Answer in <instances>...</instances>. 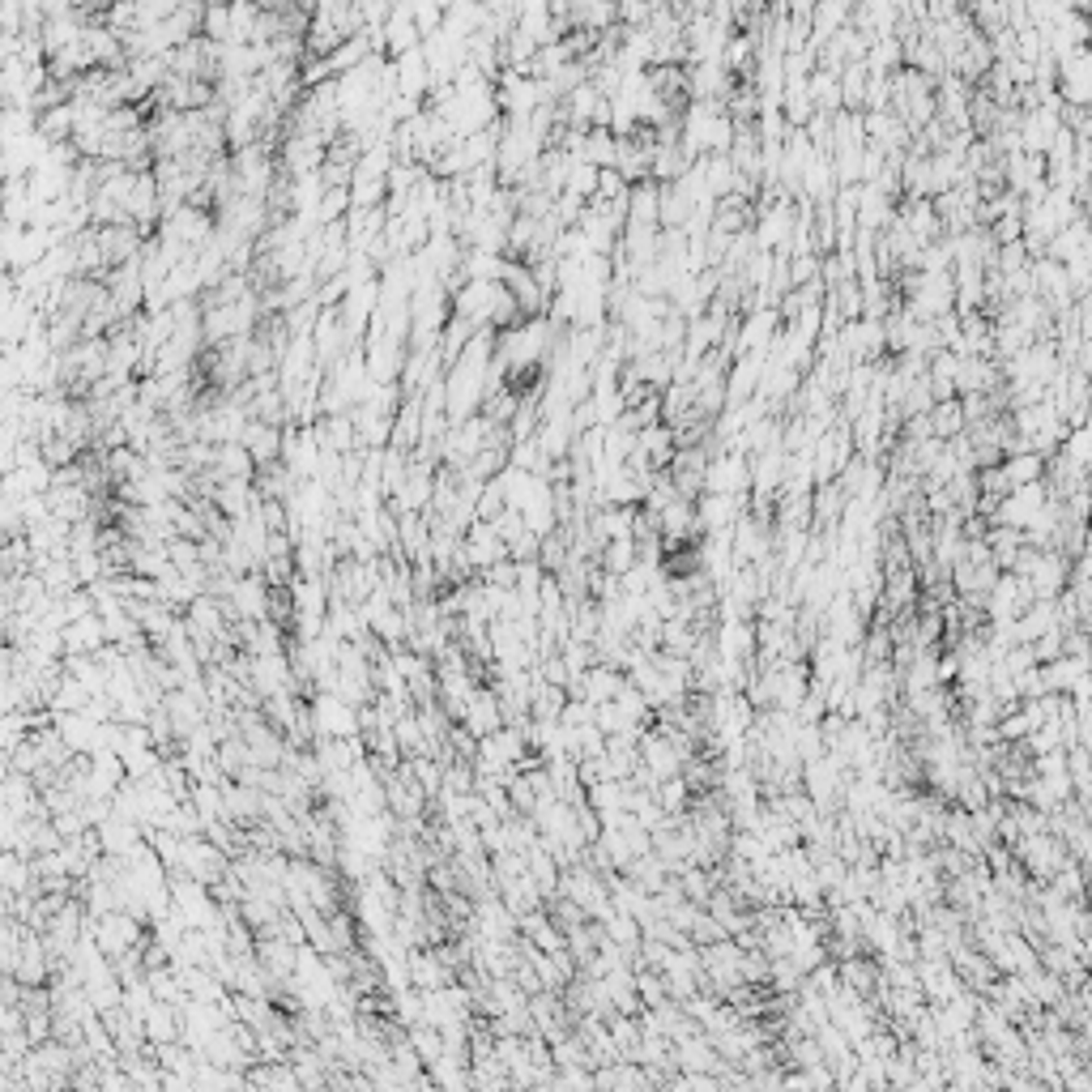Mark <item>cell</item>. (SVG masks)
Listing matches in <instances>:
<instances>
[{"label": "cell", "mask_w": 1092, "mask_h": 1092, "mask_svg": "<svg viewBox=\"0 0 1092 1092\" xmlns=\"http://www.w3.org/2000/svg\"><path fill=\"white\" fill-rule=\"evenodd\" d=\"M1045 499H1050V487H1045V478H1037V483H1024V487H1012L1008 496L994 499L990 517L994 526H1012V530H1024L1029 521L1037 517V512L1045 508Z\"/></svg>", "instance_id": "1"}, {"label": "cell", "mask_w": 1092, "mask_h": 1092, "mask_svg": "<svg viewBox=\"0 0 1092 1092\" xmlns=\"http://www.w3.org/2000/svg\"><path fill=\"white\" fill-rule=\"evenodd\" d=\"M747 487H752V466L738 448L717 453V462L704 466V491H713V496H743Z\"/></svg>", "instance_id": "2"}, {"label": "cell", "mask_w": 1092, "mask_h": 1092, "mask_svg": "<svg viewBox=\"0 0 1092 1092\" xmlns=\"http://www.w3.org/2000/svg\"><path fill=\"white\" fill-rule=\"evenodd\" d=\"M926 423H930V435L935 440H951V435L965 432V410H960V398H944L926 410Z\"/></svg>", "instance_id": "3"}, {"label": "cell", "mask_w": 1092, "mask_h": 1092, "mask_svg": "<svg viewBox=\"0 0 1092 1092\" xmlns=\"http://www.w3.org/2000/svg\"><path fill=\"white\" fill-rule=\"evenodd\" d=\"M469 725H474V734H491V730H499V725H504V713H499L496 691L469 695Z\"/></svg>", "instance_id": "4"}, {"label": "cell", "mask_w": 1092, "mask_h": 1092, "mask_svg": "<svg viewBox=\"0 0 1092 1092\" xmlns=\"http://www.w3.org/2000/svg\"><path fill=\"white\" fill-rule=\"evenodd\" d=\"M597 563H602V572H610V576H624L627 567L636 563V538H610V542H602Z\"/></svg>", "instance_id": "5"}, {"label": "cell", "mask_w": 1092, "mask_h": 1092, "mask_svg": "<svg viewBox=\"0 0 1092 1092\" xmlns=\"http://www.w3.org/2000/svg\"><path fill=\"white\" fill-rule=\"evenodd\" d=\"M837 978H841V986L845 990H858V994H866V990H875L880 986V969L871 965V960H845V965L837 969Z\"/></svg>", "instance_id": "6"}, {"label": "cell", "mask_w": 1092, "mask_h": 1092, "mask_svg": "<svg viewBox=\"0 0 1092 1092\" xmlns=\"http://www.w3.org/2000/svg\"><path fill=\"white\" fill-rule=\"evenodd\" d=\"M320 713H325V725L334 734H350V725H355V722H350V709H341L337 700H325V704H320Z\"/></svg>", "instance_id": "7"}]
</instances>
